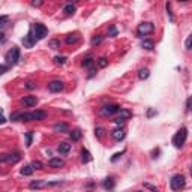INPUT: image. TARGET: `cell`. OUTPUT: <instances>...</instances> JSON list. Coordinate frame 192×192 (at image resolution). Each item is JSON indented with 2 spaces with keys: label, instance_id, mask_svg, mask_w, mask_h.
Segmentation results:
<instances>
[{
  "label": "cell",
  "instance_id": "19",
  "mask_svg": "<svg viewBox=\"0 0 192 192\" xmlns=\"http://www.w3.org/2000/svg\"><path fill=\"white\" fill-rule=\"evenodd\" d=\"M149 75H150V71H149L147 68H143V69H140V72H138V78H140V80L149 78Z\"/></svg>",
  "mask_w": 192,
  "mask_h": 192
},
{
  "label": "cell",
  "instance_id": "14",
  "mask_svg": "<svg viewBox=\"0 0 192 192\" xmlns=\"http://www.w3.org/2000/svg\"><path fill=\"white\" fill-rule=\"evenodd\" d=\"M90 159H92L90 152L86 150V149H83V150H81V161H83L84 164H87V162H90Z\"/></svg>",
  "mask_w": 192,
  "mask_h": 192
},
{
  "label": "cell",
  "instance_id": "42",
  "mask_svg": "<svg viewBox=\"0 0 192 192\" xmlns=\"http://www.w3.org/2000/svg\"><path fill=\"white\" fill-rule=\"evenodd\" d=\"M6 71H8V66L6 65H0V75H3Z\"/></svg>",
  "mask_w": 192,
  "mask_h": 192
},
{
  "label": "cell",
  "instance_id": "36",
  "mask_svg": "<svg viewBox=\"0 0 192 192\" xmlns=\"http://www.w3.org/2000/svg\"><path fill=\"white\" fill-rule=\"evenodd\" d=\"M8 20H9V17H8V15H2V17H0V27L8 23Z\"/></svg>",
  "mask_w": 192,
  "mask_h": 192
},
{
  "label": "cell",
  "instance_id": "1",
  "mask_svg": "<svg viewBox=\"0 0 192 192\" xmlns=\"http://www.w3.org/2000/svg\"><path fill=\"white\" fill-rule=\"evenodd\" d=\"M186 138H188V129L186 128H182V129H179L177 131V134L173 137V144L176 146V147H182L185 141H186Z\"/></svg>",
  "mask_w": 192,
  "mask_h": 192
},
{
  "label": "cell",
  "instance_id": "6",
  "mask_svg": "<svg viewBox=\"0 0 192 192\" xmlns=\"http://www.w3.org/2000/svg\"><path fill=\"white\" fill-rule=\"evenodd\" d=\"M63 89H65V84H63V81H60V80H54V81L48 83V90L53 92V93L62 92Z\"/></svg>",
  "mask_w": 192,
  "mask_h": 192
},
{
  "label": "cell",
  "instance_id": "15",
  "mask_svg": "<svg viewBox=\"0 0 192 192\" xmlns=\"http://www.w3.org/2000/svg\"><path fill=\"white\" fill-rule=\"evenodd\" d=\"M32 116H33V120H44L47 117V113L45 111H33Z\"/></svg>",
  "mask_w": 192,
  "mask_h": 192
},
{
  "label": "cell",
  "instance_id": "18",
  "mask_svg": "<svg viewBox=\"0 0 192 192\" xmlns=\"http://www.w3.org/2000/svg\"><path fill=\"white\" fill-rule=\"evenodd\" d=\"M141 47H143L144 50H153V48H155V44H153V41H150V39H144Z\"/></svg>",
  "mask_w": 192,
  "mask_h": 192
},
{
  "label": "cell",
  "instance_id": "31",
  "mask_svg": "<svg viewBox=\"0 0 192 192\" xmlns=\"http://www.w3.org/2000/svg\"><path fill=\"white\" fill-rule=\"evenodd\" d=\"M21 120H23V122H32V120H33L32 113H24V114H21Z\"/></svg>",
  "mask_w": 192,
  "mask_h": 192
},
{
  "label": "cell",
  "instance_id": "8",
  "mask_svg": "<svg viewBox=\"0 0 192 192\" xmlns=\"http://www.w3.org/2000/svg\"><path fill=\"white\" fill-rule=\"evenodd\" d=\"M119 111H120L119 105H105L102 108V116H113V114H116Z\"/></svg>",
  "mask_w": 192,
  "mask_h": 192
},
{
  "label": "cell",
  "instance_id": "2",
  "mask_svg": "<svg viewBox=\"0 0 192 192\" xmlns=\"http://www.w3.org/2000/svg\"><path fill=\"white\" fill-rule=\"evenodd\" d=\"M5 59H6L8 65H17V63H18V60H20V48H18V47L11 48V50L6 53Z\"/></svg>",
  "mask_w": 192,
  "mask_h": 192
},
{
  "label": "cell",
  "instance_id": "30",
  "mask_svg": "<svg viewBox=\"0 0 192 192\" xmlns=\"http://www.w3.org/2000/svg\"><path fill=\"white\" fill-rule=\"evenodd\" d=\"M98 66H99V68H105V66H108V60H107L105 57L98 59Z\"/></svg>",
  "mask_w": 192,
  "mask_h": 192
},
{
  "label": "cell",
  "instance_id": "39",
  "mask_svg": "<svg viewBox=\"0 0 192 192\" xmlns=\"http://www.w3.org/2000/svg\"><path fill=\"white\" fill-rule=\"evenodd\" d=\"M42 3H44V0H32V5H33V6H36V8L42 6Z\"/></svg>",
  "mask_w": 192,
  "mask_h": 192
},
{
  "label": "cell",
  "instance_id": "38",
  "mask_svg": "<svg viewBox=\"0 0 192 192\" xmlns=\"http://www.w3.org/2000/svg\"><path fill=\"white\" fill-rule=\"evenodd\" d=\"M26 89H29V90H33V89H36V84H35V83H32V81H29V83L26 84Z\"/></svg>",
  "mask_w": 192,
  "mask_h": 192
},
{
  "label": "cell",
  "instance_id": "11",
  "mask_svg": "<svg viewBox=\"0 0 192 192\" xmlns=\"http://www.w3.org/2000/svg\"><path fill=\"white\" fill-rule=\"evenodd\" d=\"M125 135H126V134H125L123 129H114V131L111 132V137H113L116 141H122V140L125 138Z\"/></svg>",
  "mask_w": 192,
  "mask_h": 192
},
{
  "label": "cell",
  "instance_id": "4",
  "mask_svg": "<svg viewBox=\"0 0 192 192\" xmlns=\"http://www.w3.org/2000/svg\"><path fill=\"white\" fill-rule=\"evenodd\" d=\"M185 183H186V182H185V176H182V174L173 176V179H171V182H170L173 191H179V189L185 188Z\"/></svg>",
  "mask_w": 192,
  "mask_h": 192
},
{
  "label": "cell",
  "instance_id": "24",
  "mask_svg": "<svg viewBox=\"0 0 192 192\" xmlns=\"http://www.w3.org/2000/svg\"><path fill=\"white\" fill-rule=\"evenodd\" d=\"M32 173H33L32 165H24V167L21 168V174H23V176H32Z\"/></svg>",
  "mask_w": 192,
  "mask_h": 192
},
{
  "label": "cell",
  "instance_id": "49",
  "mask_svg": "<svg viewBox=\"0 0 192 192\" xmlns=\"http://www.w3.org/2000/svg\"><path fill=\"white\" fill-rule=\"evenodd\" d=\"M93 75H95V69H90V74H89V77H90V78H92V77H93Z\"/></svg>",
  "mask_w": 192,
  "mask_h": 192
},
{
  "label": "cell",
  "instance_id": "25",
  "mask_svg": "<svg viewBox=\"0 0 192 192\" xmlns=\"http://www.w3.org/2000/svg\"><path fill=\"white\" fill-rule=\"evenodd\" d=\"M63 12H65V14H68V15H71V14H74V12H75V6H74L72 3L66 5V6L63 8Z\"/></svg>",
  "mask_w": 192,
  "mask_h": 192
},
{
  "label": "cell",
  "instance_id": "40",
  "mask_svg": "<svg viewBox=\"0 0 192 192\" xmlns=\"http://www.w3.org/2000/svg\"><path fill=\"white\" fill-rule=\"evenodd\" d=\"M191 41H192V36H188V39H186V44H185L186 50H191Z\"/></svg>",
  "mask_w": 192,
  "mask_h": 192
},
{
  "label": "cell",
  "instance_id": "44",
  "mask_svg": "<svg viewBox=\"0 0 192 192\" xmlns=\"http://www.w3.org/2000/svg\"><path fill=\"white\" fill-rule=\"evenodd\" d=\"M114 123H116V125H119V126H122V125L125 123V120H123V119H120V117H117V119L114 120Z\"/></svg>",
  "mask_w": 192,
  "mask_h": 192
},
{
  "label": "cell",
  "instance_id": "50",
  "mask_svg": "<svg viewBox=\"0 0 192 192\" xmlns=\"http://www.w3.org/2000/svg\"><path fill=\"white\" fill-rule=\"evenodd\" d=\"M179 2H188V0H179Z\"/></svg>",
  "mask_w": 192,
  "mask_h": 192
},
{
  "label": "cell",
  "instance_id": "29",
  "mask_svg": "<svg viewBox=\"0 0 192 192\" xmlns=\"http://www.w3.org/2000/svg\"><path fill=\"white\" fill-rule=\"evenodd\" d=\"M83 66H86V68H92V66H93V59H92V57L84 59V60H83Z\"/></svg>",
  "mask_w": 192,
  "mask_h": 192
},
{
  "label": "cell",
  "instance_id": "32",
  "mask_svg": "<svg viewBox=\"0 0 192 192\" xmlns=\"http://www.w3.org/2000/svg\"><path fill=\"white\" fill-rule=\"evenodd\" d=\"M104 132H105L104 128H96L95 129V135L98 137V138H102V137H104Z\"/></svg>",
  "mask_w": 192,
  "mask_h": 192
},
{
  "label": "cell",
  "instance_id": "7",
  "mask_svg": "<svg viewBox=\"0 0 192 192\" xmlns=\"http://www.w3.org/2000/svg\"><path fill=\"white\" fill-rule=\"evenodd\" d=\"M35 42H36V38L33 36V30L30 29V32L27 33V36H24L23 38V44H24V47L32 48L33 45H35Z\"/></svg>",
  "mask_w": 192,
  "mask_h": 192
},
{
  "label": "cell",
  "instance_id": "3",
  "mask_svg": "<svg viewBox=\"0 0 192 192\" xmlns=\"http://www.w3.org/2000/svg\"><path fill=\"white\" fill-rule=\"evenodd\" d=\"M32 30H33V36L36 38V41H41V39H44V38L47 36V33H48L47 27H45L44 24H41V23L33 24Z\"/></svg>",
  "mask_w": 192,
  "mask_h": 192
},
{
  "label": "cell",
  "instance_id": "27",
  "mask_svg": "<svg viewBox=\"0 0 192 192\" xmlns=\"http://www.w3.org/2000/svg\"><path fill=\"white\" fill-rule=\"evenodd\" d=\"M29 186H30V189H39V188L44 186V183H42L41 180H36V182H32Z\"/></svg>",
  "mask_w": 192,
  "mask_h": 192
},
{
  "label": "cell",
  "instance_id": "28",
  "mask_svg": "<svg viewBox=\"0 0 192 192\" xmlns=\"http://www.w3.org/2000/svg\"><path fill=\"white\" fill-rule=\"evenodd\" d=\"M48 45L53 48V50H57V48H60V41H57V39H51V41L48 42Z\"/></svg>",
  "mask_w": 192,
  "mask_h": 192
},
{
  "label": "cell",
  "instance_id": "5",
  "mask_svg": "<svg viewBox=\"0 0 192 192\" xmlns=\"http://www.w3.org/2000/svg\"><path fill=\"white\" fill-rule=\"evenodd\" d=\"M153 30H155V26L152 23H141L138 26V29H137V35H138L140 38H144L146 35L152 33Z\"/></svg>",
  "mask_w": 192,
  "mask_h": 192
},
{
  "label": "cell",
  "instance_id": "21",
  "mask_svg": "<svg viewBox=\"0 0 192 192\" xmlns=\"http://www.w3.org/2000/svg\"><path fill=\"white\" fill-rule=\"evenodd\" d=\"M120 119H123V120H126V119H129V117H132V113H131V111H128V110H122V108H120Z\"/></svg>",
  "mask_w": 192,
  "mask_h": 192
},
{
  "label": "cell",
  "instance_id": "23",
  "mask_svg": "<svg viewBox=\"0 0 192 192\" xmlns=\"http://www.w3.org/2000/svg\"><path fill=\"white\" fill-rule=\"evenodd\" d=\"M78 39H80V36H78L77 33H74V35H69V36L66 38V44H69V45H71V44H75Z\"/></svg>",
  "mask_w": 192,
  "mask_h": 192
},
{
  "label": "cell",
  "instance_id": "37",
  "mask_svg": "<svg viewBox=\"0 0 192 192\" xmlns=\"http://www.w3.org/2000/svg\"><path fill=\"white\" fill-rule=\"evenodd\" d=\"M26 138H27V144H26V146L30 147V146H32V132H27V134H26Z\"/></svg>",
  "mask_w": 192,
  "mask_h": 192
},
{
  "label": "cell",
  "instance_id": "41",
  "mask_svg": "<svg viewBox=\"0 0 192 192\" xmlns=\"http://www.w3.org/2000/svg\"><path fill=\"white\" fill-rule=\"evenodd\" d=\"M123 153H125V152H120V153H116V155H114V156L111 158V161H113V162H114V161H117V159H119V158L122 156V155H123Z\"/></svg>",
  "mask_w": 192,
  "mask_h": 192
},
{
  "label": "cell",
  "instance_id": "16",
  "mask_svg": "<svg viewBox=\"0 0 192 192\" xmlns=\"http://www.w3.org/2000/svg\"><path fill=\"white\" fill-rule=\"evenodd\" d=\"M20 159H21L20 153H12V155H8V162H9V164H15V162H18Z\"/></svg>",
  "mask_w": 192,
  "mask_h": 192
},
{
  "label": "cell",
  "instance_id": "45",
  "mask_svg": "<svg viewBox=\"0 0 192 192\" xmlns=\"http://www.w3.org/2000/svg\"><path fill=\"white\" fill-rule=\"evenodd\" d=\"M144 188H149V189H152V191H156V186H153V185H149V183H144Z\"/></svg>",
  "mask_w": 192,
  "mask_h": 192
},
{
  "label": "cell",
  "instance_id": "13",
  "mask_svg": "<svg viewBox=\"0 0 192 192\" xmlns=\"http://www.w3.org/2000/svg\"><path fill=\"white\" fill-rule=\"evenodd\" d=\"M57 150H59V153H62V155H66V153H69V150H71V144L60 143V144H59V147H57Z\"/></svg>",
  "mask_w": 192,
  "mask_h": 192
},
{
  "label": "cell",
  "instance_id": "46",
  "mask_svg": "<svg viewBox=\"0 0 192 192\" xmlns=\"http://www.w3.org/2000/svg\"><path fill=\"white\" fill-rule=\"evenodd\" d=\"M0 162H8V155H0Z\"/></svg>",
  "mask_w": 192,
  "mask_h": 192
},
{
  "label": "cell",
  "instance_id": "34",
  "mask_svg": "<svg viewBox=\"0 0 192 192\" xmlns=\"http://www.w3.org/2000/svg\"><path fill=\"white\" fill-rule=\"evenodd\" d=\"M11 120L12 122H20L21 120V113H12L11 114Z\"/></svg>",
  "mask_w": 192,
  "mask_h": 192
},
{
  "label": "cell",
  "instance_id": "9",
  "mask_svg": "<svg viewBox=\"0 0 192 192\" xmlns=\"http://www.w3.org/2000/svg\"><path fill=\"white\" fill-rule=\"evenodd\" d=\"M21 104H24L26 107H35L38 104V98L36 96H24L21 99Z\"/></svg>",
  "mask_w": 192,
  "mask_h": 192
},
{
  "label": "cell",
  "instance_id": "22",
  "mask_svg": "<svg viewBox=\"0 0 192 192\" xmlns=\"http://www.w3.org/2000/svg\"><path fill=\"white\" fill-rule=\"evenodd\" d=\"M80 138H81V131H80V129L72 131V132H71V140H72V141H78Z\"/></svg>",
  "mask_w": 192,
  "mask_h": 192
},
{
  "label": "cell",
  "instance_id": "17",
  "mask_svg": "<svg viewBox=\"0 0 192 192\" xmlns=\"http://www.w3.org/2000/svg\"><path fill=\"white\" fill-rule=\"evenodd\" d=\"M102 186H104L105 189H113V188H114V180H113L111 177H108V179H105V180L102 182Z\"/></svg>",
  "mask_w": 192,
  "mask_h": 192
},
{
  "label": "cell",
  "instance_id": "20",
  "mask_svg": "<svg viewBox=\"0 0 192 192\" xmlns=\"http://www.w3.org/2000/svg\"><path fill=\"white\" fill-rule=\"evenodd\" d=\"M102 41H104V36H101V35H96V36H93V38H92V42H90V44H92V47H96V45H99Z\"/></svg>",
  "mask_w": 192,
  "mask_h": 192
},
{
  "label": "cell",
  "instance_id": "35",
  "mask_svg": "<svg viewBox=\"0 0 192 192\" xmlns=\"http://www.w3.org/2000/svg\"><path fill=\"white\" fill-rule=\"evenodd\" d=\"M42 167H44V165H42V162H39V161H33V162H32V168H33V170H41Z\"/></svg>",
  "mask_w": 192,
  "mask_h": 192
},
{
  "label": "cell",
  "instance_id": "47",
  "mask_svg": "<svg viewBox=\"0 0 192 192\" xmlns=\"http://www.w3.org/2000/svg\"><path fill=\"white\" fill-rule=\"evenodd\" d=\"M191 110V98H188V101H186V111H189Z\"/></svg>",
  "mask_w": 192,
  "mask_h": 192
},
{
  "label": "cell",
  "instance_id": "10",
  "mask_svg": "<svg viewBox=\"0 0 192 192\" xmlns=\"http://www.w3.org/2000/svg\"><path fill=\"white\" fill-rule=\"evenodd\" d=\"M48 165L51 168H62V167H65V161L60 159V158H51L48 161Z\"/></svg>",
  "mask_w": 192,
  "mask_h": 192
},
{
  "label": "cell",
  "instance_id": "48",
  "mask_svg": "<svg viewBox=\"0 0 192 192\" xmlns=\"http://www.w3.org/2000/svg\"><path fill=\"white\" fill-rule=\"evenodd\" d=\"M5 122H6V119H5V116L2 114V110H0V125H3Z\"/></svg>",
  "mask_w": 192,
  "mask_h": 192
},
{
  "label": "cell",
  "instance_id": "12",
  "mask_svg": "<svg viewBox=\"0 0 192 192\" xmlns=\"http://www.w3.org/2000/svg\"><path fill=\"white\" fill-rule=\"evenodd\" d=\"M54 132H68L69 131V126L66 125V123H57V125H54Z\"/></svg>",
  "mask_w": 192,
  "mask_h": 192
},
{
  "label": "cell",
  "instance_id": "26",
  "mask_svg": "<svg viewBox=\"0 0 192 192\" xmlns=\"http://www.w3.org/2000/svg\"><path fill=\"white\" fill-rule=\"evenodd\" d=\"M65 62H66V57L65 56H56L54 57V63L56 65H65Z\"/></svg>",
  "mask_w": 192,
  "mask_h": 192
},
{
  "label": "cell",
  "instance_id": "33",
  "mask_svg": "<svg viewBox=\"0 0 192 192\" xmlns=\"http://www.w3.org/2000/svg\"><path fill=\"white\" fill-rule=\"evenodd\" d=\"M108 36H111V38L117 36V29H116V26H111V27H110V30H108Z\"/></svg>",
  "mask_w": 192,
  "mask_h": 192
},
{
  "label": "cell",
  "instance_id": "43",
  "mask_svg": "<svg viewBox=\"0 0 192 192\" xmlns=\"http://www.w3.org/2000/svg\"><path fill=\"white\" fill-rule=\"evenodd\" d=\"M167 11H168V15H170V20L173 21L174 17H173V14H171V6H170V5H167Z\"/></svg>",
  "mask_w": 192,
  "mask_h": 192
}]
</instances>
